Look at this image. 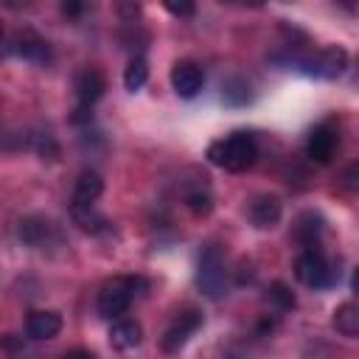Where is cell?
Returning a JSON list of instances; mask_svg holds the SVG:
<instances>
[{"label": "cell", "instance_id": "cell-1", "mask_svg": "<svg viewBox=\"0 0 359 359\" xmlns=\"http://www.w3.org/2000/svg\"><path fill=\"white\" fill-rule=\"evenodd\" d=\"M208 157L213 165L224 168V171H247L255 165L258 160V140L252 132H230L222 140H213L208 146Z\"/></svg>", "mask_w": 359, "mask_h": 359}, {"label": "cell", "instance_id": "cell-2", "mask_svg": "<svg viewBox=\"0 0 359 359\" xmlns=\"http://www.w3.org/2000/svg\"><path fill=\"white\" fill-rule=\"evenodd\" d=\"M140 289H146V280L143 278H132V275H118V278H109L101 292H98V314L104 320H118L129 311L132 300L137 294H143Z\"/></svg>", "mask_w": 359, "mask_h": 359}, {"label": "cell", "instance_id": "cell-3", "mask_svg": "<svg viewBox=\"0 0 359 359\" xmlns=\"http://www.w3.org/2000/svg\"><path fill=\"white\" fill-rule=\"evenodd\" d=\"M294 275L309 289H328L339 280V269L325 258L320 247H306L294 261Z\"/></svg>", "mask_w": 359, "mask_h": 359}, {"label": "cell", "instance_id": "cell-4", "mask_svg": "<svg viewBox=\"0 0 359 359\" xmlns=\"http://www.w3.org/2000/svg\"><path fill=\"white\" fill-rule=\"evenodd\" d=\"M196 286L210 300H219L227 292V269H224V252L219 244H205L196 261Z\"/></svg>", "mask_w": 359, "mask_h": 359}, {"label": "cell", "instance_id": "cell-5", "mask_svg": "<svg viewBox=\"0 0 359 359\" xmlns=\"http://www.w3.org/2000/svg\"><path fill=\"white\" fill-rule=\"evenodd\" d=\"M73 87H76V98H79V109H76V118L73 121H87L90 118L87 109H93V104L104 95L107 79H104V73L98 67H84V70H79Z\"/></svg>", "mask_w": 359, "mask_h": 359}, {"label": "cell", "instance_id": "cell-6", "mask_svg": "<svg viewBox=\"0 0 359 359\" xmlns=\"http://www.w3.org/2000/svg\"><path fill=\"white\" fill-rule=\"evenodd\" d=\"M297 65H300L309 76H317V79H339V76L345 73V67H348V53H345L342 48L331 45V48H323V50L314 53V56L300 59Z\"/></svg>", "mask_w": 359, "mask_h": 359}, {"label": "cell", "instance_id": "cell-7", "mask_svg": "<svg viewBox=\"0 0 359 359\" xmlns=\"http://www.w3.org/2000/svg\"><path fill=\"white\" fill-rule=\"evenodd\" d=\"M337 146H339V129H337L331 121H323V123H317V126L309 132L306 154H309L314 163H331Z\"/></svg>", "mask_w": 359, "mask_h": 359}, {"label": "cell", "instance_id": "cell-8", "mask_svg": "<svg viewBox=\"0 0 359 359\" xmlns=\"http://www.w3.org/2000/svg\"><path fill=\"white\" fill-rule=\"evenodd\" d=\"M205 84V73L196 62L191 59H180L174 67H171V87L180 98H194Z\"/></svg>", "mask_w": 359, "mask_h": 359}, {"label": "cell", "instance_id": "cell-9", "mask_svg": "<svg viewBox=\"0 0 359 359\" xmlns=\"http://www.w3.org/2000/svg\"><path fill=\"white\" fill-rule=\"evenodd\" d=\"M199 325H202V314H199V311H182V314L165 328V334H163V339H160V348H163L165 353L180 351V348L188 342V337H191Z\"/></svg>", "mask_w": 359, "mask_h": 359}, {"label": "cell", "instance_id": "cell-10", "mask_svg": "<svg viewBox=\"0 0 359 359\" xmlns=\"http://www.w3.org/2000/svg\"><path fill=\"white\" fill-rule=\"evenodd\" d=\"M11 48H14V53H17L20 59H25V62H31V65H45V62L50 59L48 42H45L39 34H34L31 28L17 31L14 39H11Z\"/></svg>", "mask_w": 359, "mask_h": 359}, {"label": "cell", "instance_id": "cell-11", "mask_svg": "<svg viewBox=\"0 0 359 359\" xmlns=\"http://www.w3.org/2000/svg\"><path fill=\"white\" fill-rule=\"evenodd\" d=\"M247 216L258 230H269L280 222V199L275 194H258L250 199Z\"/></svg>", "mask_w": 359, "mask_h": 359}, {"label": "cell", "instance_id": "cell-12", "mask_svg": "<svg viewBox=\"0 0 359 359\" xmlns=\"http://www.w3.org/2000/svg\"><path fill=\"white\" fill-rule=\"evenodd\" d=\"M20 238L28 244V247H45L50 238H56V227L50 219H42V216H25L17 227Z\"/></svg>", "mask_w": 359, "mask_h": 359}, {"label": "cell", "instance_id": "cell-13", "mask_svg": "<svg viewBox=\"0 0 359 359\" xmlns=\"http://www.w3.org/2000/svg\"><path fill=\"white\" fill-rule=\"evenodd\" d=\"M62 331V314L59 311H31L25 320V334L31 339H53Z\"/></svg>", "mask_w": 359, "mask_h": 359}, {"label": "cell", "instance_id": "cell-14", "mask_svg": "<svg viewBox=\"0 0 359 359\" xmlns=\"http://www.w3.org/2000/svg\"><path fill=\"white\" fill-rule=\"evenodd\" d=\"M104 194V180L98 171H81L79 180H76V188H73V208H87V205H95V199Z\"/></svg>", "mask_w": 359, "mask_h": 359}, {"label": "cell", "instance_id": "cell-15", "mask_svg": "<svg viewBox=\"0 0 359 359\" xmlns=\"http://www.w3.org/2000/svg\"><path fill=\"white\" fill-rule=\"evenodd\" d=\"M140 337H143V328H140L137 320H129V317L112 320V328H109V342H112V348L129 351V348L140 345Z\"/></svg>", "mask_w": 359, "mask_h": 359}, {"label": "cell", "instance_id": "cell-16", "mask_svg": "<svg viewBox=\"0 0 359 359\" xmlns=\"http://www.w3.org/2000/svg\"><path fill=\"white\" fill-rule=\"evenodd\" d=\"M320 236H323V219L311 210L300 213V219L294 224V238L303 244V250L306 247H320Z\"/></svg>", "mask_w": 359, "mask_h": 359}, {"label": "cell", "instance_id": "cell-17", "mask_svg": "<svg viewBox=\"0 0 359 359\" xmlns=\"http://www.w3.org/2000/svg\"><path fill=\"white\" fill-rule=\"evenodd\" d=\"M334 328L342 337H348V339H353L359 334V309H356V303L348 300V303L337 306V311H334Z\"/></svg>", "mask_w": 359, "mask_h": 359}, {"label": "cell", "instance_id": "cell-18", "mask_svg": "<svg viewBox=\"0 0 359 359\" xmlns=\"http://www.w3.org/2000/svg\"><path fill=\"white\" fill-rule=\"evenodd\" d=\"M146 79H149V65H146V59L137 53V56H132L129 65H126L123 87H126L129 93H135V90H140V87L146 84Z\"/></svg>", "mask_w": 359, "mask_h": 359}, {"label": "cell", "instance_id": "cell-19", "mask_svg": "<svg viewBox=\"0 0 359 359\" xmlns=\"http://www.w3.org/2000/svg\"><path fill=\"white\" fill-rule=\"evenodd\" d=\"M266 292H269L266 300H269V306H272L275 311H292V309H294V294L289 292L286 283L278 280V283H272Z\"/></svg>", "mask_w": 359, "mask_h": 359}, {"label": "cell", "instance_id": "cell-20", "mask_svg": "<svg viewBox=\"0 0 359 359\" xmlns=\"http://www.w3.org/2000/svg\"><path fill=\"white\" fill-rule=\"evenodd\" d=\"M73 210V219H76V224L81 227V230H90V233H98V230H104V219L93 210V205H87V208H70Z\"/></svg>", "mask_w": 359, "mask_h": 359}, {"label": "cell", "instance_id": "cell-21", "mask_svg": "<svg viewBox=\"0 0 359 359\" xmlns=\"http://www.w3.org/2000/svg\"><path fill=\"white\" fill-rule=\"evenodd\" d=\"M185 205H188L196 216H202V213H208V210H210V194H208V191H202V188L188 191V194H185Z\"/></svg>", "mask_w": 359, "mask_h": 359}, {"label": "cell", "instance_id": "cell-22", "mask_svg": "<svg viewBox=\"0 0 359 359\" xmlns=\"http://www.w3.org/2000/svg\"><path fill=\"white\" fill-rule=\"evenodd\" d=\"M165 11L174 14V17H191L196 11V3L194 0H163Z\"/></svg>", "mask_w": 359, "mask_h": 359}, {"label": "cell", "instance_id": "cell-23", "mask_svg": "<svg viewBox=\"0 0 359 359\" xmlns=\"http://www.w3.org/2000/svg\"><path fill=\"white\" fill-rule=\"evenodd\" d=\"M6 50H8V39H6V28L0 25V56H6Z\"/></svg>", "mask_w": 359, "mask_h": 359}, {"label": "cell", "instance_id": "cell-24", "mask_svg": "<svg viewBox=\"0 0 359 359\" xmlns=\"http://www.w3.org/2000/svg\"><path fill=\"white\" fill-rule=\"evenodd\" d=\"M337 3H342L348 11H353V0H337Z\"/></svg>", "mask_w": 359, "mask_h": 359}, {"label": "cell", "instance_id": "cell-25", "mask_svg": "<svg viewBox=\"0 0 359 359\" xmlns=\"http://www.w3.org/2000/svg\"><path fill=\"white\" fill-rule=\"evenodd\" d=\"M238 3H252V6H258L261 0H238Z\"/></svg>", "mask_w": 359, "mask_h": 359}]
</instances>
